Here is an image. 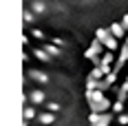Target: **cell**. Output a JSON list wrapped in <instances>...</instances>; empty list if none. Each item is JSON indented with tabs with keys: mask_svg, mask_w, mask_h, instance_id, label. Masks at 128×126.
I'll return each instance as SVG.
<instances>
[{
	"mask_svg": "<svg viewBox=\"0 0 128 126\" xmlns=\"http://www.w3.org/2000/svg\"><path fill=\"white\" fill-rule=\"evenodd\" d=\"M122 27L128 31V13H124V16H122Z\"/></svg>",
	"mask_w": 128,
	"mask_h": 126,
	"instance_id": "21",
	"label": "cell"
},
{
	"mask_svg": "<svg viewBox=\"0 0 128 126\" xmlns=\"http://www.w3.org/2000/svg\"><path fill=\"white\" fill-rule=\"evenodd\" d=\"M31 38H36V40H44V38H46V33H44L42 29H31Z\"/></svg>",
	"mask_w": 128,
	"mask_h": 126,
	"instance_id": "18",
	"label": "cell"
},
{
	"mask_svg": "<svg viewBox=\"0 0 128 126\" xmlns=\"http://www.w3.org/2000/svg\"><path fill=\"white\" fill-rule=\"evenodd\" d=\"M38 122H40L42 126H51V124H55V115L49 113V111H44V113L38 115Z\"/></svg>",
	"mask_w": 128,
	"mask_h": 126,
	"instance_id": "8",
	"label": "cell"
},
{
	"mask_svg": "<svg viewBox=\"0 0 128 126\" xmlns=\"http://www.w3.org/2000/svg\"><path fill=\"white\" fill-rule=\"evenodd\" d=\"M97 86H100V82H97V80H86V93H95V91H97Z\"/></svg>",
	"mask_w": 128,
	"mask_h": 126,
	"instance_id": "16",
	"label": "cell"
},
{
	"mask_svg": "<svg viewBox=\"0 0 128 126\" xmlns=\"http://www.w3.org/2000/svg\"><path fill=\"white\" fill-rule=\"evenodd\" d=\"M29 77L33 82H38V84H49L51 82V77L46 75L44 71H40V69H29Z\"/></svg>",
	"mask_w": 128,
	"mask_h": 126,
	"instance_id": "5",
	"label": "cell"
},
{
	"mask_svg": "<svg viewBox=\"0 0 128 126\" xmlns=\"http://www.w3.org/2000/svg\"><path fill=\"white\" fill-rule=\"evenodd\" d=\"M22 20H24V25H31V22L36 20V13L31 11V9H24V11H22Z\"/></svg>",
	"mask_w": 128,
	"mask_h": 126,
	"instance_id": "15",
	"label": "cell"
},
{
	"mask_svg": "<svg viewBox=\"0 0 128 126\" xmlns=\"http://www.w3.org/2000/svg\"><path fill=\"white\" fill-rule=\"evenodd\" d=\"M22 62H24V64H29V53H26V51L22 53Z\"/></svg>",
	"mask_w": 128,
	"mask_h": 126,
	"instance_id": "23",
	"label": "cell"
},
{
	"mask_svg": "<svg viewBox=\"0 0 128 126\" xmlns=\"http://www.w3.org/2000/svg\"><path fill=\"white\" fill-rule=\"evenodd\" d=\"M117 75H119V73H115V71H113L110 75H106V77H104V80H106V84H108V86H113V84H117Z\"/></svg>",
	"mask_w": 128,
	"mask_h": 126,
	"instance_id": "19",
	"label": "cell"
},
{
	"mask_svg": "<svg viewBox=\"0 0 128 126\" xmlns=\"http://www.w3.org/2000/svg\"><path fill=\"white\" fill-rule=\"evenodd\" d=\"M124 80H126V82H128V73H126V77H124Z\"/></svg>",
	"mask_w": 128,
	"mask_h": 126,
	"instance_id": "25",
	"label": "cell"
},
{
	"mask_svg": "<svg viewBox=\"0 0 128 126\" xmlns=\"http://www.w3.org/2000/svg\"><path fill=\"white\" fill-rule=\"evenodd\" d=\"M44 111L58 113V111H62V104H60V102H46V104H44Z\"/></svg>",
	"mask_w": 128,
	"mask_h": 126,
	"instance_id": "14",
	"label": "cell"
},
{
	"mask_svg": "<svg viewBox=\"0 0 128 126\" xmlns=\"http://www.w3.org/2000/svg\"><path fill=\"white\" fill-rule=\"evenodd\" d=\"M31 11L36 13V16H44V13L49 11V7H46L44 0H33V2H31Z\"/></svg>",
	"mask_w": 128,
	"mask_h": 126,
	"instance_id": "7",
	"label": "cell"
},
{
	"mask_svg": "<svg viewBox=\"0 0 128 126\" xmlns=\"http://www.w3.org/2000/svg\"><path fill=\"white\" fill-rule=\"evenodd\" d=\"M110 119H113V113H102V115L90 113V117H88L90 126H108V124H110Z\"/></svg>",
	"mask_w": 128,
	"mask_h": 126,
	"instance_id": "2",
	"label": "cell"
},
{
	"mask_svg": "<svg viewBox=\"0 0 128 126\" xmlns=\"http://www.w3.org/2000/svg\"><path fill=\"white\" fill-rule=\"evenodd\" d=\"M117 122H119L122 126H126V124H128V113H122V115H117Z\"/></svg>",
	"mask_w": 128,
	"mask_h": 126,
	"instance_id": "20",
	"label": "cell"
},
{
	"mask_svg": "<svg viewBox=\"0 0 128 126\" xmlns=\"http://www.w3.org/2000/svg\"><path fill=\"white\" fill-rule=\"evenodd\" d=\"M44 51H46L51 58H60V55H62V49H60L58 44H44Z\"/></svg>",
	"mask_w": 128,
	"mask_h": 126,
	"instance_id": "13",
	"label": "cell"
},
{
	"mask_svg": "<svg viewBox=\"0 0 128 126\" xmlns=\"http://www.w3.org/2000/svg\"><path fill=\"white\" fill-rule=\"evenodd\" d=\"M117 100L119 102H128V82L124 80L122 84H119V88H117Z\"/></svg>",
	"mask_w": 128,
	"mask_h": 126,
	"instance_id": "10",
	"label": "cell"
},
{
	"mask_svg": "<svg viewBox=\"0 0 128 126\" xmlns=\"http://www.w3.org/2000/svg\"><path fill=\"white\" fill-rule=\"evenodd\" d=\"M104 49H106V47H104L100 40H93V42H90V47L84 51V58H86V60H95V58H100V55H102Z\"/></svg>",
	"mask_w": 128,
	"mask_h": 126,
	"instance_id": "1",
	"label": "cell"
},
{
	"mask_svg": "<svg viewBox=\"0 0 128 126\" xmlns=\"http://www.w3.org/2000/svg\"><path fill=\"white\" fill-rule=\"evenodd\" d=\"M53 44H58V47H64V44H66V42H64L62 38H53Z\"/></svg>",
	"mask_w": 128,
	"mask_h": 126,
	"instance_id": "22",
	"label": "cell"
},
{
	"mask_svg": "<svg viewBox=\"0 0 128 126\" xmlns=\"http://www.w3.org/2000/svg\"><path fill=\"white\" fill-rule=\"evenodd\" d=\"M108 29H110V36H113V38H117V40H126V29H124V27H122V22H113V25L108 27Z\"/></svg>",
	"mask_w": 128,
	"mask_h": 126,
	"instance_id": "6",
	"label": "cell"
},
{
	"mask_svg": "<svg viewBox=\"0 0 128 126\" xmlns=\"http://www.w3.org/2000/svg\"><path fill=\"white\" fill-rule=\"evenodd\" d=\"M110 38V29L108 27H97V31H95V40H100V42H106V40Z\"/></svg>",
	"mask_w": 128,
	"mask_h": 126,
	"instance_id": "9",
	"label": "cell"
},
{
	"mask_svg": "<svg viewBox=\"0 0 128 126\" xmlns=\"http://www.w3.org/2000/svg\"><path fill=\"white\" fill-rule=\"evenodd\" d=\"M110 113H113V115H122V113H124V102L115 100V104H113V108H110Z\"/></svg>",
	"mask_w": 128,
	"mask_h": 126,
	"instance_id": "17",
	"label": "cell"
},
{
	"mask_svg": "<svg viewBox=\"0 0 128 126\" xmlns=\"http://www.w3.org/2000/svg\"><path fill=\"white\" fill-rule=\"evenodd\" d=\"M22 117H24L26 122H31V119H36V117H38V113H36V108H33V104H29V106H24V111H22Z\"/></svg>",
	"mask_w": 128,
	"mask_h": 126,
	"instance_id": "12",
	"label": "cell"
},
{
	"mask_svg": "<svg viewBox=\"0 0 128 126\" xmlns=\"http://www.w3.org/2000/svg\"><path fill=\"white\" fill-rule=\"evenodd\" d=\"M33 55L38 58L40 62H44V64H49V62L53 60V58H51V55H49V53H46L44 49H33Z\"/></svg>",
	"mask_w": 128,
	"mask_h": 126,
	"instance_id": "11",
	"label": "cell"
},
{
	"mask_svg": "<svg viewBox=\"0 0 128 126\" xmlns=\"http://www.w3.org/2000/svg\"><path fill=\"white\" fill-rule=\"evenodd\" d=\"M124 44H128V36H126V42H124Z\"/></svg>",
	"mask_w": 128,
	"mask_h": 126,
	"instance_id": "24",
	"label": "cell"
},
{
	"mask_svg": "<svg viewBox=\"0 0 128 126\" xmlns=\"http://www.w3.org/2000/svg\"><path fill=\"white\" fill-rule=\"evenodd\" d=\"M88 106H90V113H97V115H102V113H106V111L113 108V104H110L108 97H104L102 102H90Z\"/></svg>",
	"mask_w": 128,
	"mask_h": 126,
	"instance_id": "3",
	"label": "cell"
},
{
	"mask_svg": "<svg viewBox=\"0 0 128 126\" xmlns=\"http://www.w3.org/2000/svg\"><path fill=\"white\" fill-rule=\"evenodd\" d=\"M46 102H49V97L42 88H33L29 93V104H46Z\"/></svg>",
	"mask_w": 128,
	"mask_h": 126,
	"instance_id": "4",
	"label": "cell"
}]
</instances>
